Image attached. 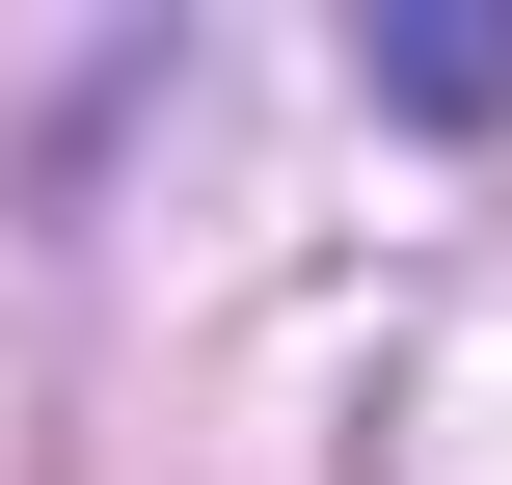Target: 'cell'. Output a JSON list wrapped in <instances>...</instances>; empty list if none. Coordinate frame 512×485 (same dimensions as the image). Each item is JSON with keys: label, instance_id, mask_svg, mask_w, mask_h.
Wrapping results in <instances>:
<instances>
[{"label": "cell", "instance_id": "cell-1", "mask_svg": "<svg viewBox=\"0 0 512 485\" xmlns=\"http://www.w3.org/2000/svg\"><path fill=\"white\" fill-rule=\"evenodd\" d=\"M351 81H378V108H432V135H486V108H512V0H378V27H351Z\"/></svg>", "mask_w": 512, "mask_h": 485}]
</instances>
